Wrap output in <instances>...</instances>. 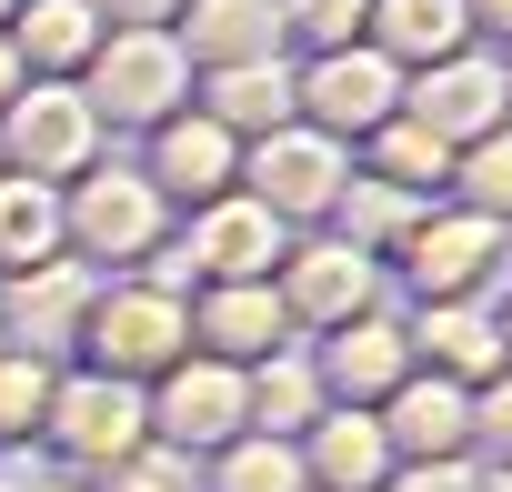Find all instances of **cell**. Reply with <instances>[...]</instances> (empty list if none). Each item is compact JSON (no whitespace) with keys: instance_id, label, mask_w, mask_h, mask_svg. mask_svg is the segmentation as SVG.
I'll return each mask as SVG.
<instances>
[{"instance_id":"obj_1","label":"cell","mask_w":512,"mask_h":492,"mask_svg":"<svg viewBox=\"0 0 512 492\" xmlns=\"http://www.w3.org/2000/svg\"><path fill=\"white\" fill-rule=\"evenodd\" d=\"M171 201L141 181V161L121 171V161H91L71 191H61V252L71 262H91V272H141L161 241H171Z\"/></svg>"},{"instance_id":"obj_2","label":"cell","mask_w":512,"mask_h":492,"mask_svg":"<svg viewBox=\"0 0 512 492\" xmlns=\"http://www.w3.org/2000/svg\"><path fill=\"white\" fill-rule=\"evenodd\" d=\"M151 442V412H141V382H111V372H91V362H61V382H51V412H41V462L51 472H71V482H101L111 462H131Z\"/></svg>"},{"instance_id":"obj_3","label":"cell","mask_w":512,"mask_h":492,"mask_svg":"<svg viewBox=\"0 0 512 492\" xmlns=\"http://www.w3.org/2000/svg\"><path fill=\"white\" fill-rule=\"evenodd\" d=\"M181 352H191V302H181V292H151L141 272H101L71 362H91V372H111V382H161Z\"/></svg>"},{"instance_id":"obj_4","label":"cell","mask_w":512,"mask_h":492,"mask_svg":"<svg viewBox=\"0 0 512 492\" xmlns=\"http://www.w3.org/2000/svg\"><path fill=\"white\" fill-rule=\"evenodd\" d=\"M382 272H402L412 302H492V282L512 272V231L462 211V201H422Z\"/></svg>"},{"instance_id":"obj_5","label":"cell","mask_w":512,"mask_h":492,"mask_svg":"<svg viewBox=\"0 0 512 492\" xmlns=\"http://www.w3.org/2000/svg\"><path fill=\"white\" fill-rule=\"evenodd\" d=\"M342 181H352V151L332 131H312V121H282L262 141H241V191L262 201L282 231H322L332 201H342Z\"/></svg>"},{"instance_id":"obj_6","label":"cell","mask_w":512,"mask_h":492,"mask_svg":"<svg viewBox=\"0 0 512 492\" xmlns=\"http://www.w3.org/2000/svg\"><path fill=\"white\" fill-rule=\"evenodd\" d=\"M81 101L101 111V131H151L171 111H191V61L171 31H101V51L81 61Z\"/></svg>"},{"instance_id":"obj_7","label":"cell","mask_w":512,"mask_h":492,"mask_svg":"<svg viewBox=\"0 0 512 492\" xmlns=\"http://www.w3.org/2000/svg\"><path fill=\"white\" fill-rule=\"evenodd\" d=\"M141 412H151V442L181 452V462H211L221 442L251 432V392H241V362H211V352H181L161 382H141Z\"/></svg>"},{"instance_id":"obj_8","label":"cell","mask_w":512,"mask_h":492,"mask_svg":"<svg viewBox=\"0 0 512 492\" xmlns=\"http://www.w3.org/2000/svg\"><path fill=\"white\" fill-rule=\"evenodd\" d=\"M101 161V111L81 101V81H21V101L0 111V171L71 191Z\"/></svg>"},{"instance_id":"obj_9","label":"cell","mask_w":512,"mask_h":492,"mask_svg":"<svg viewBox=\"0 0 512 492\" xmlns=\"http://www.w3.org/2000/svg\"><path fill=\"white\" fill-rule=\"evenodd\" d=\"M272 292H282L292 332L312 342V332H342L352 312H382V262H372V252H352L342 231H292V241H282Z\"/></svg>"},{"instance_id":"obj_10","label":"cell","mask_w":512,"mask_h":492,"mask_svg":"<svg viewBox=\"0 0 512 492\" xmlns=\"http://www.w3.org/2000/svg\"><path fill=\"white\" fill-rule=\"evenodd\" d=\"M292 111H302L312 131H332L342 151H362V141L402 111V71H392L372 41L322 51V61H292Z\"/></svg>"},{"instance_id":"obj_11","label":"cell","mask_w":512,"mask_h":492,"mask_svg":"<svg viewBox=\"0 0 512 492\" xmlns=\"http://www.w3.org/2000/svg\"><path fill=\"white\" fill-rule=\"evenodd\" d=\"M282 221L251 201V191H221V201H201V211H181L171 221V252L191 262V282H272L282 272Z\"/></svg>"},{"instance_id":"obj_12","label":"cell","mask_w":512,"mask_h":492,"mask_svg":"<svg viewBox=\"0 0 512 492\" xmlns=\"http://www.w3.org/2000/svg\"><path fill=\"white\" fill-rule=\"evenodd\" d=\"M402 121H422L442 151H462V141H482V131L512 121V81H502V61L472 41V51H452V61H432V71L402 81Z\"/></svg>"},{"instance_id":"obj_13","label":"cell","mask_w":512,"mask_h":492,"mask_svg":"<svg viewBox=\"0 0 512 492\" xmlns=\"http://www.w3.org/2000/svg\"><path fill=\"white\" fill-rule=\"evenodd\" d=\"M91 292H101V272L71 262V252L11 272V282H0V342H11V352H41V362H71V352H81V312H91Z\"/></svg>"},{"instance_id":"obj_14","label":"cell","mask_w":512,"mask_h":492,"mask_svg":"<svg viewBox=\"0 0 512 492\" xmlns=\"http://www.w3.org/2000/svg\"><path fill=\"white\" fill-rule=\"evenodd\" d=\"M141 181L171 201V211H201L221 191H241V141L211 121V111H171L141 131Z\"/></svg>"},{"instance_id":"obj_15","label":"cell","mask_w":512,"mask_h":492,"mask_svg":"<svg viewBox=\"0 0 512 492\" xmlns=\"http://www.w3.org/2000/svg\"><path fill=\"white\" fill-rule=\"evenodd\" d=\"M302 352H312V372H322V402H352V412H382V402L402 392V372H412L402 312H352L342 332H312Z\"/></svg>"},{"instance_id":"obj_16","label":"cell","mask_w":512,"mask_h":492,"mask_svg":"<svg viewBox=\"0 0 512 492\" xmlns=\"http://www.w3.org/2000/svg\"><path fill=\"white\" fill-rule=\"evenodd\" d=\"M282 342H302V332H292V312H282L272 282H201V292H191V352L251 372V362L282 352Z\"/></svg>"},{"instance_id":"obj_17","label":"cell","mask_w":512,"mask_h":492,"mask_svg":"<svg viewBox=\"0 0 512 492\" xmlns=\"http://www.w3.org/2000/svg\"><path fill=\"white\" fill-rule=\"evenodd\" d=\"M382 432H392V462H472V392L412 362L402 392L382 402Z\"/></svg>"},{"instance_id":"obj_18","label":"cell","mask_w":512,"mask_h":492,"mask_svg":"<svg viewBox=\"0 0 512 492\" xmlns=\"http://www.w3.org/2000/svg\"><path fill=\"white\" fill-rule=\"evenodd\" d=\"M402 332H412V362L422 372H442V382H492L512 352H502V322H492V302H412L402 312Z\"/></svg>"},{"instance_id":"obj_19","label":"cell","mask_w":512,"mask_h":492,"mask_svg":"<svg viewBox=\"0 0 512 492\" xmlns=\"http://www.w3.org/2000/svg\"><path fill=\"white\" fill-rule=\"evenodd\" d=\"M292 452H302L312 492H382L392 482V432H382V412H352V402H322V422Z\"/></svg>"},{"instance_id":"obj_20","label":"cell","mask_w":512,"mask_h":492,"mask_svg":"<svg viewBox=\"0 0 512 492\" xmlns=\"http://www.w3.org/2000/svg\"><path fill=\"white\" fill-rule=\"evenodd\" d=\"M191 71H231V61H282V0H181L171 21Z\"/></svg>"},{"instance_id":"obj_21","label":"cell","mask_w":512,"mask_h":492,"mask_svg":"<svg viewBox=\"0 0 512 492\" xmlns=\"http://www.w3.org/2000/svg\"><path fill=\"white\" fill-rule=\"evenodd\" d=\"M362 41L412 81V71H432V61H452V51H472L482 31H472V11L462 0H372V21H362Z\"/></svg>"},{"instance_id":"obj_22","label":"cell","mask_w":512,"mask_h":492,"mask_svg":"<svg viewBox=\"0 0 512 492\" xmlns=\"http://www.w3.org/2000/svg\"><path fill=\"white\" fill-rule=\"evenodd\" d=\"M191 111H211L231 141H262V131L302 121V111H292V61H231V71H191Z\"/></svg>"},{"instance_id":"obj_23","label":"cell","mask_w":512,"mask_h":492,"mask_svg":"<svg viewBox=\"0 0 512 492\" xmlns=\"http://www.w3.org/2000/svg\"><path fill=\"white\" fill-rule=\"evenodd\" d=\"M11 51L31 81H81V61L101 51V11L91 0H21L11 11Z\"/></svg>"},{"instance_id":"obj_24","label":"cell","mask_w":512,"mask_h":492,"mask_svg":"<svg viewBox=\"0 0 512 492\" xmlns=\"http://www.w3.org/2000/svg\"><path fill=\"white\" fill-rule=\"evenodd\" d=\"M241 392H251V432H272V442H302V432L322 422V372H312L302 342L262 352V362L241 372Z\"/></svg>"},{"instance_id":"obj_25","label":"cell","mask_w":512,"mask_h":492,"mask_svg":"<svg viewBox=\"0 0 512 492\" xmlns=\"http://www.w3.org/2000/svg\"><path fill=\"white\" fill-rule=\"evenodd\" d=\"M31 262H61V191L0 171V282L31 272Z\"/></svg>"},{"instance_id":"obj_26","label":"cell","mask_w":512,"mask_h":492,"mask_svg":"<svg viewBox=\"0 0 512 492\" xmlns=\"http://www.w3.org/2000/svg\"><path fill=\"white\" fill-rule=\"evenodd\" d=\"M362 171H372V181H392V191H412V201H442V191H452V151H442L422 121H402V111L362 141Z\"/></svg>"},{"instance_id":"obj_27","label":"cell","mask_w":512,"mask_h":492,"mask_svg":"<svg viewBox=\"0 0 512 492\" xmlns=\"http://www.w3.org/2000/svg\"><path fill=\"white\" fill-rule=\"evenodd\" d=\"M191 482H201V492H312L302 452H292V442H272V432H241V442H221L211 462H191Z\"/></svg>"},{"instance_id":"obj_28","label":"cell","mask_w":512,"mask_h":492,"mask_svg":"<svg viewBox=\"0 0 512 492\" xmlns=\"http://www.w3.org/2000/svg\"><path fill=\"white\" fill-rule=\"evenodd\" d=\"M442 201H462V211H482V221L512 231V121L452 151V191H442Z\"/></svg>"},{"instance_id":"obj_29","label":"cell","mask_w":512,"mask_h":492,"mask_svg":"<svg viewBox=\"0 0 512 492\" xmlns=\"http://www.w3.org/2000/svg\"><path fill=\"white\" fill-rule=\"evenodd\" d=\"M51 382H61V362H41V352H11V342H0V452H31V442H41Z\"/></svg>"},{"instance_id":"obj_30","label":"cell","mask_w":512,"mask_h":492,"mask_svg":"<svg viewBox=\"0 0 512 492\" xmlns=\"http://www.w3.org/2000/svg\"><path fill=\"white\" fill-rule=\"evenodd\" d=\"M372 21V0H282V51L322 61V51H352Z\"/></svg>"},{"instance_id":"obj_31","label":"cell","mask_w":512,"mask_h":492,"mask_svg":"<svg viewBox=\"0 0 512 492\" xmlns=\"http://www.w3.org/2000/svg\"><path fill=\"white\" fill-rule=\"evenodd\" d=\"M91 492H201V482H191V462H181V452L141 442V452H131V462H111V472H101Z\"/></svg>"},{"instance_id":"obj_32","label":"cell","mask_w":512,"mask_h":492,"mask_svg":"<svg viewBox=\"0 0 512 492\" xmlns=\"http://www.w3.org/2000/svg\"><path fill=\"white\" fill-rule=\"evenodd\" d=\"M472 462H512V362L472 382Z\"/></svg>"},{"instance_id":"obj_33","label":"cell","mask_w":512,"mask_h":492,"mask_svg":"<svg viewBox=\"0 0 512 492\" xmlns=\"http://www.w3.org/2000/svg\"><path fill=\"white\" fill-rule=\"evenodd\" d=\"M382 492H482V462H392Z\"/></svg>"},{"instance_id":"obj_34","label":"cell","mask_w":512,"mask_h":492,"mask_svg":"<svg viewBox=\"0 0 512 492\" xmlns=\"http://www.w3.org/2000/svg\"><path fill=\"white\" fill-rule=\"evenodd\" d=\"M101 31H171L181 21V0H91Z\"/></svg>"},{"instance_id":"obj_35","label":"cell","mask_w":512,"mask_h":492,"mask_svg":"<svg viewBox=\"0 0 512 492\" xmlns=\"http://www.w3.org/2000/svg\"><path fill=\"white\" fill-rule=\"evenodd\" d=\"M472 11V31H492V41H512V0H462Z\"/></svg>"},{"instance_id":"obj_36","label":"cell","mask_w":512,"mask_h":492,"mask_svg":"<svg viewBox=\"0 0 512 492\" xmlns=\"http://www.w3.org/2000/svg\"><path fill=\"white\" fill-rule=\"evenodd\" d=\"M21 81H31V71H21V51H11V31H0V111L21 101Z\"/></svg>"},{"instance_id":"obj_37","label":"cell","mask_w":512,"mask_h":492,"mask_svg":"<svg viewBox=\"0 0 512 492\" xmlns=\"http://www.w3.org/2000/svg\"><path fill=\"white\" fill-rule=\"evenodd\" d=\"M11 492H91V482H71V472H31V482H11Z\"/></svg>"},{"instance_id":"obj_38","label":"cell","mask_w":512,"mask_h":492,"mask_svg":"<svg viewBox=\"0 0 512 492\" xmlns=\"http://www.w3.org/2000/svg\"><path fill=\"white\" fill-rule=\"evenodd\" d=\"M482 492H512V462H482Z\"/></svg>"},{"instance_id":"obj_39","label":"cell","mask_w":512,"mask_h":492,"mask_svg":"<svg viewBox=\"0 0 512 492\" xmlns=\"http://www.w3.org/2000/svg\"><path fill=\"white\" fill-rule=\"evenodd\" d=\"M492 322H502V352H512V302H492Z\"/></svg>"},{"instance_id":"obj_40","label":"cell","mask_w":512,"mask_h":492,"mask_svg":"<svg viewBox=\"0 0 512 492\" xmlns=\"http://www.w3.org/2000/svg\"><path fill=\"white\" fill-rule=\"evenodd\" d=\"M11 11H21V0H0V31H11Z\"/></svg>"},{"instance_id":"obj_41","label":"cell","mask_w":512,"mask_h":492,"mask_svg":"<svg viewBox=\"0 0 512 492\" xmlns=\"http://www.w3.org/2000/svg\"><path fill=\"white\" fill-rule=\"evenodd\" d=\"M0 492H11V472H0Z\"/></svg>"},{"instance_id":"obj_42","label":"cell","mask_w":512,"mask_h":492,"mask_svg":"<svg viewBox=\"0 0 512 492\" xmlns=\"http://www.w3.org/2000/svg\"><path fill=\"white\" fill-rule=\"evenodd\" d=\"M502 81H512V61H502Z\"/></svg>"}]
</instances>
